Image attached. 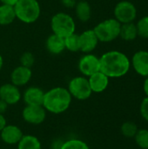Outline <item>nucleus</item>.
<instances>
[{
  "mask_svg": "<svg viewBox=\"0 0 148 149\" xmlns=\"http://www.w3.org/2000/svg\"><path fill=\"white\" fill-rule=\"evenodd\" d=\"M45 47L51 54L58 55L65 50V40L63 38L52 33L47 38L45 41Z\"/></svg>",
  "mask_w": 148,
  "mask_h": 149,
  "instance_id": "f3484780",
  "label": "nucleus"
},
{
  "mask_svg": "<svg viewBox=\"0 0 148 149\" xmlns=\"http://www.w3.org/2000/svg\"><path fill=\"white\" fill-rule=\"evenodd\" d=\"M44 92L38 86H30L23 93V100L26 106H42Z\"/></svg>",
  "mask_w": 148,
  "mask_h": 149,
  "instance_id": "2eb2a0df",
  "label": "nucleus"
},
{
  "mask_svg": "<svg viewBox=\"0 0 148 149\" xmlns=\"http://www.w3.org/2000/svg\"><path fill=\"white\" fill-rule=\"evenodd\" d=\"M77 2V0H61V3L66 8H74Z\"/></svg>",
  "mask_w": 148,
  "mask_h": 149,
  "instance_id": "c85d7f7f",
  "label": "nucleus"
},
{
  "mask_svg": "<svg viewBox=\"0 0 148 149\" xmlns=\"http://www.w3.org/2000/svg\"><path fill=\"white\" fill-rule=\"evenodd\" d=\"M136 27L139 37L142 38H148V16L140 18L138 21Z\"/></svg>",
  "mask_w": 148,
  "mask_h": 149,
  "instance_id": "a878e982",
  "label": "nucleus"
},
{
  "mask_svg": "<svg viewBox=\"0 0 148 149\" xmlns=\"http://www.w3.org/2000/svg\"><path fill=\"white\" fill-rule=\"evenodd\" d=\"M74 10L79 20H80L81 22H87L90 20L92 17V8L87 1L80 0L77 2Z\"/></svg>",
  "mask_w": 148,
  "mask_h": 149,
  "instance_id": "a211bd4d",
  "label": "nucleus"
},
{
  "mask_svg": "<svg viewBox=\"0 0 148 149\" xmlns=\"http://www.w3.org/2000/svg\"><path fill=\"white\" fill-rule=\"evenodd\" d=\"M120 37L125 41H133L138 37L136 24L132 23L122 24L120 27Z\"/></svg>",
  "mask_w": 148,
  "mask_h": 149,
  "instance_id": "412c9836",
  "label": "nucleus"
},
{
  "mask_svg": "<svg viewBox=\"0 0 148 149\" xmlns=\"http://www.w3.org/2000/svg\"><path fill=\"white\" fill-rule=\"evenodd\" d=\"M131 65L133 70L142 77L148 76V52L140 50L136 52L132 57Z\"/></svg>",
  "mask_w": 148,
  "mask_h": 149,
  "instance_id": "ddd939ff",
  "label": "nucleus"
},
{
  "mask_svg": "<svg viewBox=\"0 0 148 149\" xmlns=\"http://www.w3.org/2000/svg\"><path fill=\"white\" fill-rule=\"evenodd\" d=\"M67 90L71 96L78 100H86L92 94L88 79L85 76H77L72 78L69 81Z\"/></svg>",
  "mask_w": 148,
  "mask_h": 149,
  "instance_id": "423d86ee",
  "label": "nucleus"
},
{
  "mask_svg": "<svg viewBox=\"0 0 148 149\" xmlns=\"http://www.w3.org/2000/svg\"><path fill=\"white\" fill-rule=\"evenodd\" d=\"M114 18L121 24L133 22L137 17V9L135 5L127 0L119 2L114 7Z\"/></svg>",
  "mask_w": 148,
  "mask_h": 149,
  "instance_id": "0eeeda50",
  "label": "nucleus"
},
{
  "mask_svg": "<svg viewBox=\"0 0 148 149\" xmlns=\"http://www.w3.org/2000/svg\"><path fill=\"white\" fill-rule=\"evenodd\" d=\"M121 24L115 18H108L99 23L93 31L99 42L109 43L120 37Z\"/></svg>",
  "mask_w": 148,
  "mask_h": 149,
  "instance_id": "39448f33",
  "label": "nucleus"
},
{
  "mask_svg": "<svg viewBox=\"0 0 148 149\" xmlns=\"http://www.w3.org/2000/svg\"><path fill=\"white\" fill-rule=\"evenodd\" d=\"M64 141H60V140H56L52 142L51 144V149H60L62 147V144H63Z\"/></svg>",
  "mask_w": 148,
  "mask_h": 149,
  "instance_id": "c756f323",
  "label": "nucleus"
},
{
  "mask_svg": "<svg viewBox=\"0 0 148 149\" xmlns=\"http://www.w3.org/2000/svg\"><path fill=\"white\" fill-rule=\"evenodd\" d=\"M92 93H100L106 90L109 86V78L101 71L91 75L87 78Z\"/></svg>",
  "mask_w": 148,
  "mask_h": 149,
  "instance_id": "dca6fc26",
  "label": "nucleus"
},
{
  "mask_svg": "<svg viewBox=\"0 0 148 149\" xmlns=\"http://www.w3.org/2000/svg\"><path fill=\"white\" fill-rule=\"evenodd\" d=\"M23 135L24 134L20 127L11 124H7L0 131L1 140L7 145H17Z\"/></svg>",
  "mask_w": 148,
  "mask_h": 149,
  "instance_id": "f8f14e48",
  "label": "nucleus"
},
{
  "mask_svg": "<svg viewBox=\"0 0 148 149\" xmlns=\"http://www.w3.org/2000/svg\"><path fill=\"white\" fill-rule=\"evenodd\" d=\"M134 139L140 148L148 149V129H139Z\"/></svg>",
  "mask_w": 148,
  "mask_h": 149,
  "instance_id": "b1692460",
  "label": "nucleus"
},
{
  "mask_svg": "<svg viewBox=\"0 0 148 149\" xmlns=\"http://www.w3.org/2000/svg\"><path fill=\"white\" fill-rule=\"evenodd\" d=\"M140 112L141 117L148 122V97H146L142 100L140 107Z\"/></svg>",
  "mask_w": 148,
  "mask_h": 149,
  "instance_id": "cd10ccee",
  "label": "nucleus"
},
{
  "mask_svg": "<svg viewBox=\"0 0 148 149\" xmlns=\"http://www.w3.org/2000/svg\"><path fill=\"white\" fill-rule=\"evenodd\" d=\"M31 77V69L20 65L12 70L10 73V83L17 87L24 86L30 82Z\"/></svg>",
  "mask_w": 148,
  "mask_h": 149,
  "instance_id": "4468645a",
  "label": "nucleus"
},
{
  "mask_svg": "<svg viewBox=\"0 0 148 149\" xmlns=\"http://www.w3.org/2000/svg\"><path fill=\"white\" fill-rule=\"evenodd\" d=\"M22 117L29 124L39 125L46 118V110L43 106H25L22 112Z\"/></svg>",
  "mask_w": 148,
  "mask_h": 149,
  "instance_id": "1a4fd4ad",
  "label": "nucleus"
},
{
  "mask_svg": "<svg viewBox=\"0 0 148 149\" xmlns=\"http://www.w3.org/2000/svg\"><path fill=\"white\" fill-rule=\"evenodd\" d=\"M78 67L82 75L88 78L100 71L99 58L92 53H85L79 60Z\"/></svg>",
  "mask_w": 148,
  "mask_h": 149,
  "instance_id": "6e6552de",
  "label": "nucleus"
},
{
  "mask_svg": "<svg viewBox=\"0 0 148 149\" xmlns=\"http://www.w3.org/2000/svg\"><path fill=\"white\" fill-rule=\"evenodd\" d=\"M72 97L67 88L57 86L44 92L43 107L53 114H60L67 111L72 104Z\"/></svg>",
  "mask_w": 148,
  "mask_h": 149,
  "instance_id": "f03ea898",
  "label": "nucleus"
},
{
  "mask_svg": "<svg viewBox=\"0 0 148 149\" xmlns=\"http://www.w3.org/2000/svg\"><path fill=\"white\" fill-rule=\"evenodd\" d=\"M100 71L109 79H117L125 76L130 70L129 58L120 51H109L99 58Z\"/></svg>",
  "mask_w": 148,
  "mask_h": 149,
  "instance_id": "f257e3e1",
  "label": "nucleus"
},
{
  "mask_svg": "<svg viewBox=\"0 0 148 149\" xmlns=\"http://www.w3.org/2000/svg\"><path fill=\"white\" fill-rule=\"evenodd\" d=\"M18 0H0L1 4H6V5H10V6H14Z\"/></svg>",
  "mask_w": 148,
  "mask_h": 149,
  "instance_id": "2f4dec72",
  "label": "nucleus"
},
{
  "mask_svg": "<svg viewBox=\"0 0 148 149\" xmlns=\"http://www.w3.org/2000/svg\"><path fill=\"white\" fill-rule=\"evenodd\" d=\"M60 149H90L86 142L79 139H70L63 142Z\"/></svg>",
  "mask_w": 148,
  "mask_h": 149,
  "instance_id": "5701e85b",
  "label": "nucleus"
},
{
  "mask_svg": "<svg viewBox=\"0 0 148 149\" xmlns=\"http://www.w3.org/2000/svg\"><path fill=\"white\" fill-rule=\"evenodd\" d=\"M138 130V126L132 121H126L121 126V133L126 138H134Z\"/></svg>",
  "mask_w": 148,
  "mask_h": 149,
  "instance_id": "393cba45",
  "label": "nucleus"
},
{
  "mask_svg": "<svg viewBox=\"0 0 148 149\" xmlns=\"http://www.w3.org/2000/svg\"><path fill=\"white\" fill-rule=\"evenodd\" d=\"M34 62H35V57L30 52H26L23 53L22 56L20 57L21 65H24L25 67L31 68L34 65Z\"/></svg>",
  "mask_w": 148,
  "mask_h": 149,
  "instance_id": "bb28decb",
  "label": "nucleus"
},
{
  "mask_svg": "<svg viewBox=\"0 0 148 149\" xmlns=\"http://www.w3.org/2000/svg\"><path fill=\"white\" fill-rule=\"evenodd\" d=\"M17 146V149H42V145L38 138L31 134L23 135Z\"/></svg>",
  "mask_w": 148,
  "mask_h": 149,
  "instance_id": "aec40b11",
  "label": "nucleus"
},
{
  "mask_svg": "<svg viewBox=\"0 0 148 149\" xmlns=\"http://www.w3.org/2000/svg\"><path fill=\"white\" fill-rule=\"evenodd\" d=\"M16 17L24 24H33L40 17L41 7L38 0H18L14 5Z\"/></svg>",
  "mask_w": 148,
  "mask_h": 149,
  "instance_id": "7ed1b4c3",
  "label": "nucleus"
},
{
  "mask_svg": "<svg viewBox=\"0 0 148 149\" xmlns=\"http://www.w3.org/2000/svg\"><path fill=\"white\" fill-rule=\"evenodd\" d=\"M22 99V93L19 87L11 83H5L0 86V100L8 106L17 104Z\"/></svg>",
  "mask_w": 148,
  "mask_h": 149,
  "instance_id": "9d476101",
  "label": "nucleus"
},
{
  "mask_svg": "<svg viewBox=\"0 0 148 149\" xmlns=\"http://www.w3.org/2000/svg\"><path fill=\"white\" fill-rule=\"evenodd\" d=\"M79 52L83 53H92L99 44V39L92 30H86L79 34Z\"/></svg>",
  "mask_w": 148,
  "mask_h": 149,
  "instance_id": "9b49d317",
  "label": "nucleus"
},
{
  "mask_svg": "<svg viewBox=\"0 0 148 149\" xmlns=\"http://www.w3.org/2000/svg\"><path fill=\"white\" fill-rule=\"evenodd\" d=\"M143 90H144V93L147 95V97H148V76L146 77V79L144 80V83H143Z\"/></svg>",
  "mask_w": 148,
  "mask_h": 149,
  "instance_id": "72a5a7b5",
  "label": "nucleus"
},
{
  "mask_svg": "<svg viewBox=\"0 0 148 149\" xmlns=\"http://www.w3.org/2000/svg\"><path fill=\"white\" fill-rule=\"evenodd\" d=\"M7 107H8V105L4 101L0 100V113H3L6 111Z\"/></svg>",
  "mask_w": 148,
  "mask_h": 149,
  "instance_id": "473e14b6",
  "label": "nucleus"
},
{
  "mask_svg": "<svg viewBox=\"0 0 148 149\" xmlns=\"http://www.w3.org/2000/svg\"><path fill=\"white\" fill-rule=\"evenodd\" d=\"M51 28L53 34L65 38L75 32L76 24L71 15L65 12H58L51 17Z\"/></svg>",
  "mask_w": 148,
  "mask_h": 149,
  "instance_id": "20e7f679",
  "label": "nucleus"
},
{
  "mask_svg": "<svg viewBox=\"0 0 148 149\" xmlns=\"http://www.w3.org/2000/svg\"><path fill=\"white\" fill-rule=\"evenodd\" d=\"M7 125V120L3 113H0V131Z\"/></svg>",
  "mask_w": 148,
  "mask_h": 149,
  "instance_id": "7c9ffc66",
  "label": "nucleus"
},
{
  "mask_svg": "<svg viewBox=\"0 0 148 149\" xmlns=\"http://www.w3.org/2000/svg\"><path fill=\"white\" fill-rule=\"evenodd\" d=\"M3 58L1 56V54H0V72H1V70L3 68Z\"/></svg>",
  "mask_w": 148,
  "mask_h": 149,
  "instance_id": "f704fd0d",
  "label": "nucleus"
},
{
  "mask_svg": "<svg viewBox=\"0 0 148 149\" xmlns=\"http://www.w3.org/2000/svg\"><path fill=\"white\" fill-rule=\"evenodd\" d=\"M0 149H2V148H0Z\"/></svg>",
  "mask_w": 148,
  "mask_h": 149,
  "instance_id": "c9c22d12",
  "label": "nucleus"
},
{
  "mask_svg": "<svg viewBox=\"0 0 148 149\" xmlns=\"http://www.w3.org/2000/svg\"><path fill=\"white\" fill-rule=\"evenodd\" d=\"M16 18L14 6L0 4V25H9Z\"/></svg>",
  "mask_w": 148,
  "mask_h": 149,
  "instance_id": "6ab92c4d",
  "label": "nucleus"
},
{
  "mask_svg": "<svg viewBox=\"0 0 148 149\" xmlns=\"http://www.w3.org/2000/svg\"><path fill=\"white\" fill-rule=\"evenodd\" d=\"M65 50H68L71 52H79V37L76 32L65 37Z\"/></svg>",
  "mask_w": 148,
  "mask_h": 149,
  "instance_id": "4be33fe9",
  "label": "nucleus"
}]
</instances>
